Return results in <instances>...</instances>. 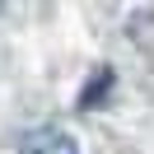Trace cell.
<instances>
[{
	"instance_id": "2",
	"label": "cell",
	"mask_w": 154,
	"mask_h": 154,
	"mask_svg": "<svg viewBox=\"0 0 154 154\" xmlns=\"http://www.w3.org/2000/svg\"><path fill=\"white\" fill-rule=\"evenodd\" d=\"M107 94H112V70L103 66V70H94V79L84 84V94H79V107H84V112H94V107L103 103Z\"/></svg>"
},
{
	"instance_id": "1",
	"label": "cell",
	"mask_w": 154,
	"mask_h": 154,
	"mask_svg": "<svg viewBox=\"0 0 154 154\" xmlns=\"http://www.w3.org/2000/svg\"><path fill=\"white\" fill-rule=\"evenodd\" d=\"M19 154H79L75 140H70L66 131H56V126H38V131H28L19 140Z\"/></svg>"
}]
</instances>
